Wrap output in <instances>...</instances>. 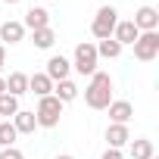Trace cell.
<instances>
[{
    "instance_id": "obj_23",
    "label": "cell",
    "mask_w": 159,
    "mask_h": 159,
    "mask_svg": "<svg viewBox=\"0 0 159 159\" xmlns=\"http://www.w3.org/2000/svg\"><path fill=\"white\" fill-rule=\"evenodd\" d=\"M100 159H125V153H122V150H109V147H106V153H103Z\"/></svg>"
},
{
    "instance_id": "obj_2",
    "label": "cell",
    "mask_w": 159,
    "mask_h": 159,
    "mask_svg": "<svg viewBox=\"0 0 159 159\" xmlns=\"http://www.w3.org/2000/svg\"><path fill=\"white\" fill-rule=\"evenodd\" d=\"M34 119H38V128H56L59 119H62V103L50 94V97H41L38 100V109H34Z\"/></svg>"
},
{
    "instance_id": "obj_22",
    "label": "cell",
    "mask_w": 159,
    "mask_h": 159,
    "mask_svg": "<svg viewBox=\"0 0 159 159\" xmlns=\"http://www.w3.org/2000/svg\"><path fill=\"white\" fill-rule=\"evenodd\" d=\"M0 159H25V153L19 147H0Z\"/></svg>"
},
{
    "instance_id": "obj_5",
    "label": "cell",
    "mask_w": 159,
    "mask_h": 159,
    "mask_svg": "<svg viewBox=\"0 0 159 159\" xmlns=\"http://www.w3.org/2000/svg\"><path fill=\"white\" fill-rule=\"evenodd\" d=\"M131 47H134V56L140 62H153L159 56V31H140Z\"/></svg>"
},
{
    "instance_id": "obj_27",
    "label": "cell",
    "mask_w": 159,
    "mask_h": 159,
    "mask_svg": "<svg viewBox=\"0 0 159 159\" xmlns=\"http://www.w3.org/2000/svg\"><path fill=\"white\" fill-rule=\"evenodd\" d=\"M3 3H10V7H13V3H22V0H3Z\"/></svg>"
},
{
    "instance_id": "obj_18",
    "label": "cell",
    "mask_w": 159,
    "mask_h": 159,
    "mask_svg": "<svg viewBox=\"0 0 159 159\" xmlns=\"http://www.w3.org/2000/svg\"><path fill=\"white\" fill-rule=\"evenodd\" d=\"M94 47H97V56H103V59H119V56H122V44L112 41V38H103V41L94 44Z\"/></svg>"
},
{
    "instance_id": "obj_25",
    "label": "cell",
    "mask_w": 159,
    "mask_h": 159,
    "mask_svg": "<svg viewBox=\"0 0 159 159\" xmlns=\"http://www.w3.org/2000/svg\"><path fill=\"white\" fill-rule=\"evenodd\" d=\"M0 94H7V78L0 75Z\"/></svg>"
},
{
    "instance_id": "obj_20",
    "label": "cell",
    "mask_w": 159,
    "mask_h": 159,
    "mask_svg": "<svg viewBox=\"0 0 159 159\" xmlns=\"http://www.w3.org/2000/svg\"><path fill=\"white\" fill-rule=\"evenodd\" d=\"M53 44H56V31L53 28H38L34 31V47L38 50H50Z\"/></svg>"
},
{
    "instance_id": "obj_26",
    "label": "cell",
    "mask_w": 159,
    "mask_h": 159,
    "mask_svg": "<svg viewBox=\"0 0 159 159\" xmlns=\"http://www.w3.org/2000/svg\"><path fill=\"white\" fill-rule=\"evenodd\" d=\"M56 159H75V156H69V153H59V156H56Z\"/></svg>"
},
{
    "instance_id": "obj_9",
    "label": "cell",
    "mask_w": 159,
    "mask_h": 159,
    "mask_svg": "<svg viewBox=\"0 0 159 159\" xmlns=\"http://www.w3.org/2000/svg\"><path fill=\"white\" fill-rule=\"evenodd\" d=\"M25 28H31V31H38V28H50V13L44 10V7H28V13H25V22H22Z\"/></svg>"
},
{
    "instance_id": "obj_3",
    "label": "cell",
    "mask_w": 159,
    "mask_h": 159,
    "mask_svg": "<svg viewBox=\"0 0 159 159\" xmlns=\"http://www.w3.org/2000/svg\"><path fill=\"white\" fill-rule=\"evenodd\" d=\"M97 47L91 44V41H81L75 47V59H72V69L78 72V75H94L97 72Z\"/></svg>"
},
{
    "instance_id": "obj_13",
    "label": "cell",
    "mask_w": 159,
    "mask_h": 159,
    "mask_svg": "<svg viewBox=\"0 0 159 159\" xmlns=\"http://www.w3.org/2000/svg\"><path fill=\"white\" fill-rule=\"evenodd\" d=\"M22 38H25V25H22V22L10 19V22L0 25V41H3V44H19Z\"/></svg>"
},
{
    "instance_id": "obj_17",
    "label": "cell",
    "mask_w": 159,
    "mask_h": 159,
    "mask_svg": "<svg viewBox=\"0 0 159 159\" xmlns=\"http://www.w3.org/2000/svg\"><path fill=\"white\" fill-rule=\"evenodd\" d=\"M128 143H131V159H150V156H156V147L147 137H137V140H128Z\"/></svg>"
},
{
    "instance_id": "obj_7",
    "label": "cell",
    "mask_w": 159,
    "mask_h": 159,
    "mask_svg": "<svg viewBox=\"0 0 159 159\" xmlns=\"http://www.w3.org/2000/svg\"><path fill=\"white\" fill-rule=\"evenodd\" d=\"M131 22H134L137 31H156V28H159V13H156L153 7H140Z\"/></svg>"
},
{
    "instance_id": "obj_12",
    "label": "cell",
    "mask_w": 159,
    "mask_h": 159,
    "mask_svg": "<svg viewBox=\"0 0 159 159\" xmlns=\"http://www.w3.org/2000/svg\"><path fill=\"white\" fill-rule=\"evenodd\" d=\"M128 140H131L128 125H109V128H106V143H109V150H122Z\"/></svg>"
},
{
    "instance_id": "obj_11",
    "label": "cell",
    "mask_w": 159,
    "mask_h": 159,
    "mask_svg": "<svg viewBox=\"0 0 159 159\" xmlns=\"http://www.w3.org/2000/svg\"><path fill=\"white\" fill-rule=\"evenodd\" d=\"M137 34H140V31L134 28V22H131V19H122V22L116 25V31H112V41H119L122 47H128V44L137 41Z\"/></svg>"
},
{
    "instance_id": "obj_10",
    "label": "cell",
    "mask_w": 159,
    "mask_h": 159,
    "mask_svg": "<svg viewBox=\"0 0 159 159\" xmlns=\"http://www.w3.org/2000/svg\"><path fill=\"white\" fill-rule=\"evenodd\" d=\"M28 94H34L38 100H41V97H50V94H53V81H50L44 72L28 75Z\"/></svg>"
},
{
    "instance_id": "obj_1",
    "label": "cell",
    "mask_w": 159,
    "mask_h": 159,
    "mask_svg": "<svg viewBox=\"0 0 159 159\" xmlns=\"http://www.w3.org/2000/svg\"><path fill=\"white\" fill-rule=\"evenodd\" d=\"M84 103L91 109H106L112 103V78H109V72H94L91 75V84L84 88Z\"/></svg>"
},
{
    "instance_id": "obj_8",
    "label": "cell",
    "mask_w": 159,
    "mask_h": 159,
    "mask_svg": "<svg viewBox=\"0 0 159 159\" xmlns=\"http://www.w3.org/2000/svg\"><path fill=\"white\" fill-rule=\"evenodd\" d=\"M106 109H109L112 125H128V122H131V116H134V106H131L128 100H112Z\"/></svg>"
},
{
    "instance_id": "obj_21",
    "label": "cell",
    "mask_w": 159,
    "mask_h": 159,
    "mask_svg": "<svg viewBox=\"0 0 159 159\" xmlns=\"http://www.w3.org/2000/svg\"><path fill=\"white\" fill-rule=\"evenodd\" d=\"M19 137V131L13 128V122H0V147H13Z\"/></svg>"
},
{
    "instance_id": "obj_28",
    "label": "cell",
    "mask_w": 159,
    "mask_h": 159,
    "mask_svg": "<svg viewBox=\"0 0 159 159\" xmlns=\"http://www.w3.org/2000/svg\"><path fill=\"white\" fill-rule=\"evenodd\" d=\"M150 159H159V156H150Z\"/></svg>"
},
{
    "instance_id": "obj_16",
    "label": "cell",
    "mask_w": 159,
    "mask_h": 159,
    "mask_svg": "<svg viewBox=\"0 0 159 159\" xmlns=\"http://www.w3.org/2000/svg\"><path fill=\"white\" fill-rule=\"evenodd\" d=\"M53 97L66 106V103H72V100L78 97V84L69 81V78H66V81H56V84H53Z\"/></svg>"
},
{
    "instance_id": "obj_19",
    "label": "cell",
    "mask_w": 159,
    "mask_h": 159,
    "mask_svg": "<svg viewBox=\"0 0 159 159\" xmlns=\"http://www.w3.org/2000/svg\"><path fill=\"white\" fill-rule=\"evenodd\" d=\"M19 112V100L13 94H0V122H10Z\"/></svg>"
},
{
    "instance_id": "obj_14",
    "label": "cell",
    "mask_w": 159,
    "mask_h": 159,
    "mask_svg": "<svg viewBox=\"0 0 159 159\" xmlns=\"http://www.w3.org/2000/svg\"><path fill=\"white\" fill-rule=\"evenodd\" d=\"M10 122H13V128H16L19 134H34V128H38V119H34V112H28V109H19Z\"/></svg>"
},
{
    "instance_id": "obj_15",
    "label": "cell",
    "mask_w": 159,
    "mask_h": 159,
    "mask_svg": "<svg viewBox=\"0 0 159 159\" xmlns=\"http://www.w3.org/2000/svg\"><path fill=\"white\" fill-rule=\"evenodd\" d=\"M7 94H13L16 100H19L22 94H28V75H25V72H10V78H7Z\"/></svg>"
},
{
    "instance_id": "obj_24",
    "label": "cell",
    "mask_w": 159,
    "mask_h": 159,
    "mask_svg": "<svg viewBox=\"0 0 159 159\" xmlns=\"http://www.w3.org/2000/svg\"><path fill=\"white\" fill-rule=\"evenodd\" d=\"M3 66H7V47L0 44V69H3Z\"/></svg>"
},
{
    "instance_id": "obj_6",
    "label": "cell",
    "mask_w": 159,
    "mask_h": 159,
    "mask_svg": "<svg viewBox=\"0 0 159 159\" xmlns=\"http://www.w3.org/2000/svg\"><path fill=\"white\" fill-rule=\"evenodd\" d=\"M69 72H72V62H69V59H66L62 53H59V56H50V59H47V72H44V75L50 78L53 84H56V81H66V78H69Z\"/></svg>"
},
{
    "instance_id": "obj_4",
    "label": "cell",
    "mask_w": 159,
    "mask_h": 159,
    "mask_svg": "<svg viewBox=\"0 0 159 159\" xmlns=\"http://www.w3.org/2000/svg\"><path fill=\"white\" fill-rule=\"evenodd\" d=\"M116 25H119V13H116V7H100L97 16H94V22H91V31H94L97 41H103V38H112Z\"/></svg>"
}]
</instances>
